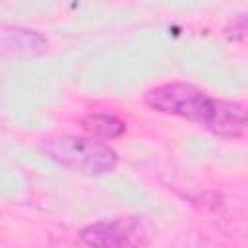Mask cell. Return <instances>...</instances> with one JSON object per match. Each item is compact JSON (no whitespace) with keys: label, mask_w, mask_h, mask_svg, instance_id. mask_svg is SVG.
<instances>
[{"label":"cell","mask_w":248,"mask_h":248,"mask_svg":"<svg viewBox=\"0 0 248 248\" xmlns=\"http://www.w3.org/2000/svg\"><path fill=\"white\" fill-rule=\"evenodd\" d=\"M41 151L50 161L83 174H107L116 169V151L95 138L56 136L41 141Z\"/></svg>","instance_id":"cell-2"},{"label":"cell","mask_w":248,"mask_h":248,"mask_svg":"<svg viewBox=\"0 0 248 248\" xmlns=\"http://www.w3.org/2000/svg\"><path fill=\"white\" fill-rule=\"evenodd\" d=\"M79 240L87 248H140L147 242V231L140 219L120 217L87 225L81 229Z\"/></svg>","instance_id":"cell-3"},{"label":"cell","mask_w":248,"mask_h":248,"mask_svg":"<svg viewBox=\"0 0 248 248\" xmlns=\"http://www.w3.org/2000/svg\"><path fill=\"white\" fill-rule=\"evenodd\" d=\"M149 108L200 124L219 138H240L246 130V110L240 103L211 97L207 91L184 83L169 81L145 93Z\"/></svg>","instance_id":"cell-1"},{"label":"cell","mask_w":248,"mask_h":248,"mask_svg":"<svg viewBox=\"0 0 248 248\" xmlns=\"http://www.w3.org/2000/svg\"><path fill=\"white\" fill-rule=\"evenodd\" d=\"M81 126L89 134V138H95L99 141L116 140L126 132V122L110 112H91L81 118Z\"/></svg>","instance_id":"cell-4"}]
</instances>
